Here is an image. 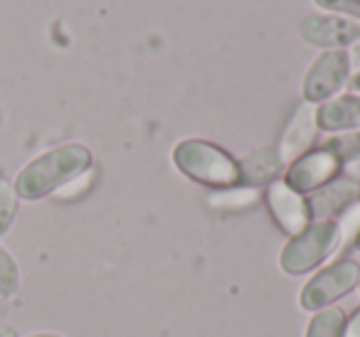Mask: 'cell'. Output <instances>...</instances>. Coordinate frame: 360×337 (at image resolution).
<instances>
[{"mask_svg": "<svg viewBox=\"0 0 360 337\" xmlns=\"http://www.w3.org/2000/svg\"><path fill=\"white\" fill-rule=\"evenodd\" d=\"M91 165V153L79 143L60 145L55 150H47L45 155L35 158L32 163L25 165L20 175L15 180V192L18 197L35 202L47 194L57 192V190L67 187L70 183H75L77 178L89 170Z\"/></svg>", "mask_w": 360, "mask_h": 337, "instance_id": "6da1fadb", "label": "cell"}, {"mask_svg": "<svg viewBox=\"0 0 360 337\" xmlns=\"http://www.w3.org/2000/svg\"><path fill=\"white\" fill-rule=\"evenodd\" d=\"M173 163L183 175L207 187L227 190L240 183V163L207 140H183L173 150Z\"/></svg>", "mask_w": 360, "mask_h": 337, "instance_id": "7a4b0ae2", "label": "cell"}, {"mask_svg": "<svg viewBox=\"0 0 360 337\" xmlns=\"http://www.w3.org/2000/svg\"><path fill=\"white\" fill-rule=\"evenodd\" d=\"M340 246V232L333 219L311 222L304 232L291 237V242L281 249L279 266L291 276H304L311 268L323 263Z\"/></svg>", "mask_w": 360, "mask_h": 337, "instance_id": "3957f363", "label": "cell"}, {"mask_svg": "<svg viewBox=\"0 0 360 337\" xmlns=\"http://www.w3.org/2000/svg\"><path fill=\"white\" fill-rule=\"evenodd\" d=\"M360 281V266L353 258H338L323 271H319L304 286L299 296V305L309 312H316L321 308H328L330 303L348 296Z\"/></svg>", "mask_w": 360, "mask_h": 337, "instance_id": "277c9868", "label": "cell"}, {"mask_svg": "<svg viewBox=\"0 0 360 337\" xmlns=\"http://www.w3.org/2000/svg\"><path fill=\"white\" fill-rule=\"evenodd\" d=\"M350 79V62L348 52L328 50L314 62L304 79V99L309 104H321L328 101L348 84Z\"/></svg>", "mask_w": 360, "mask_h": 337, "instance_id": "5b68a950", "label": "cell"}, {"mask_svg": "<svg viewBox=\"0 0 360 337\" xmlns=\"http://www.w3.org/2000/svg\"><path fill=\"white\" fill-rule=\"evenodd\" d=\"M340 165L343 163H340V158L335 155V150L330 145L319 150H309V153H304L289 165L284 183L299 194L316 192V190L326 187L338 175Z\"/></svg>", "mask_w": 360, "mask_h": 337, "instance_id": "8992f818", "label": "cell"}, {"mask_svg": "<svg viewBox=\"0 0 360 337\" xmlns=\"http://www.w3.org/2000/svg\"><path fill=\"white\" fill-rule=\"evenodd\" d=\"M266 207H269L274 222L279 224L281 232L296 237L311 224V207L309 199L291 190L284 180H276L266 187Z\"/></svg>", "mask_w": 360, "mask_h": 337, "instance_id": "52a82bcc", "label": "cell"}, {"mask_svg": "<svg viewBox=\"0 0 360 337\" xmlns=\"http://www.w3.org/2000/svg\"><path fill=\"white\" fill-rule=\"evenodd\" d=\"M316 131H319V124H316V109L314 104H301L299 109L294 111L291 121L286 124L284 133H281V143L276 148L281 163H294L296 158H301L304 153H309L311 143L316 138Z\"/></svg>", "mask_w": 360, "mask_h": 337, "instance_id": "ba28073f", "label": "cell"}, {"mask_svg": "<svg viewBox=\"0 0 360 337\" xmlns=\"http://www.w3.org/2000/svg\"><path fill=\"white\" fill-rule=\"evenodd\" d=\"M301 35L319 47H343L360 40V27L330 15H311L301 22Z\"/></svg>", "mask_w": 360, "mask_h": 337, "instance_id": "9c48e42d", "label": "cell"}, {"mask_svg": "<svg viewBox=\"0 0 360 337\" xmlns=\"http://www.w3.org/2000/svg\"><path fill=\"white\" fill-rule=\"evenodd\" d=\"M316 124L323 131L360 128V96L350 94L323 101V106L316 109Z\"/></svg>", "mask_w": 360, "mask_h": 337, "instance_id": "30bf717a", "label": "cell"}, {"mask_svg": "<svg viewBox=\"0 0 360 337\" xmlns=\"http://www.w3.org/2000/svg\"><path fill=\"white\" fill-rule=\"evenodd\" d=\"M286 165L281 163L276 148H264L250 153L247 158L240 160V183H245L247 187H259V185H271L276 183Z\"/></svg>", "mask_w": 360, "mask_h": 337, "instance_id": "8fae6325", "label": "cell"}, {"mask_svg": "<svg viewBox=\"0 0 360 337\" xmlns=\"http://www.w3.org/2000/svg\"><path fill=\"white\" fill-rule=\"evenodd\" d=\"M345 332V312L335 305L321 308L314 312L309 322L306 337H343Z\"/></svg>", "mask_w": 360, "mask_h": 337, "instance_id": "7c38bea8", "label": "cell"}, {"mask_svg": "<svg viewBox=\"0 0 360 337\" xmlns=\"http://www.w3.org/2000/svg\"><path fill=\"white\" fill-rule=\"evenodd\" d=\"M259 199L257 187H227L222 192H215L210 197L212 207H222V209H242V207H252V204Z\"/></svg>", "mask_w": 360, "mask_h": 337, "instance_id": "4fadbf2b", "label": "cell"}, {"mask_svg": "<svg viewBox=\"0 0 360 337\" xmlns=\"http://www.w3.org/2000/svg\"><path fill=\"white\" fill-rule=\"evenodd\" d=\"M18 214V192L11 183L0 180V237L11 229L13 219Z\"/></svg>", "mask_w": 360, "mask_h": 337, "instance_id": "5bb4252c", "label": "cell"}, {"mask_svg": "<svg viewBox=\"0 0 360 337\" xmlns=\"http://www.w3.org/2000/svg\"><path fill=\"white\" fill-rule=\"evenodd\" d=\"M18 286H20V271L11 253L0 246V296H13Z\"/></svg>", "mask_w": 360, "mask_h": 337, "instance_id": "9a60e30c", "label": "cell"}, {"mask_svg": "<svg viewBox=\"0 0 360 337\" xmlns=\"http://www.w3.org/2000/svg\"><path fill=\"white\" fill-rule=\"evenodd\" d=\"M316 3L328 8V11L348 13V15L360 18V0H316Z\"/></svg>", "mask_w": 360, "mask_h": 337, "instance_id": "2e32d148", "label": "cell"}, {"mask_svg": "<svg viewBox=\"0 0 360 337\" xmlns=\"http://www.w3.org/2000/svg\"><path fill=\"white\" fill-rule=\"evenodd\" d=\"M343 337H360V308H355V312L350 317H345V332Z\"/></svg>", "mask_w": 360, "mask_h": 337, "instance_id": "e0dca14e", "label": "cell"}, {"mask_svg": "<svg viewBox=\"0 0 360 337\" xmlns=\"http://www.w3.org/2000/svg\"><path fill=\"white\" fill-rule=\"evenodd\" d=\"M0 337H18L13 327H8L6 322H0Z\"/></svg>", "mask_w": 360, "mask_h": 337, "instance_id": "ac0fdd59", "label": "cell"}, {"mask_svg": "<svg viewBox=\"0 0 360 337\" xmlns=\"http://www.w3.org/2000/svg\"><path fill=\"white\" fill-rule=\"evenodd\" d=\"M355 249L360 251V232H358V237H355Z\"/></svg>", "mask_w": 360, "mask_h": 337, "instance_id": "d6986e66", "label": "cell"}, {"mask_svg": "<svg viewBox=\"0 0 360 337\" xmlns=\"http://www.w3.org/2000/svg\"><path fill=\"white\" fill-rule=\"evenodd\" d=\"M32 337H60V335H47L45 332V335H32Z\"/></svg>", "mask_w": 360, "mask_h": 337, "instance_id": "ffe728a7", "label": "cell"}, {"mask_svg": "<svg viewBox=\"0 0 360 337\" xmlns=\"http://www.w3.org/2000/svg\"><path fill=\"white\" fill-rule=\"evenodd\" d=\"M358 286H360V281H358Z\"/></svg>", "mask_w": 360, "mask_h": 337, "instance_id": "44dd1931", "label": "cell"}, {"mask_svg": "<svg viewBox=\"0 0 360 337\" xmlns=\"http://www.w3.org/2000/svg\"><path fill=\"white\" fill-rule=\"evenodd\" d=\"M358 199H360V197H358Z\"/></svg>", "mask_w": 360, "mask_h": 337, "instance_id": "7402d4cb", "label": "cell"}]
</instances>
